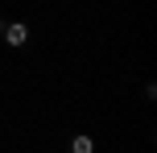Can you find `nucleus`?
<instances>
[{
    "mask_svg": "<svg viewBox=\"0 0 157 153\" xmlns=\"http://www.w3.org/2000/svg\"><path fill=\"white\" fill-rule=\"evenodd\" d=\"M71 153H95V141L87 132H78V137H71Z\"/></svg>",
    "mask_w": 157,
    "mask_h": 153,
    "instance_id": "2",
    "label": "nucleus"
},
{
    "mask_svg": "<svg viewBox=\"0 0 157 153\" xmlns=\"http://www.w3.org/2000/svg\"><path fill=\"white\" fill-rule=\"evenodd\" d=\"M4 41H8V46H25V41H29V25L8 21V25H4Z\"/></svg>",
    "mask_w": 157,
    "mask_h": 153,
    "instance_id": "1",
    "label": "nucleus"
},
{
    "mask_svg": "<svg viewBox=\"0 0 157 153\" xmlns=\"http://www.w3.org/2000/svg\"><path fill=\"white\" fill-rule=\"evenodd\" d=\"M4 25H8V21H0V37H4Z\"/></svg>",
    "mask_w": 157,
    "mask_h": 153,
    "instance_id": "3",
    "label": "nucleus"
}]
</instances>
